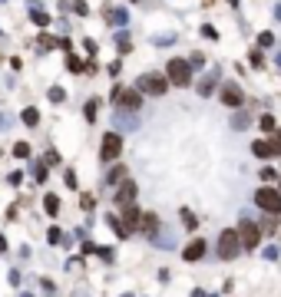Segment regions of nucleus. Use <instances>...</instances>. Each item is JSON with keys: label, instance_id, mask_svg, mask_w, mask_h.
I'll return each mask as SVG.
<instances>
[{"label": "nucleus", "instance_id": "27", "mask_svg": "<svg viewBox=\"0 0 281 297\" xmlns=\"http://www.w3.org/2000/svg\"><path fill=\"white\" fill-rule=\"evenodd\" d=\"M258 126H262V132H268V136H271V132H275V116H268V112H265V116L258 119Z\"/></svg>", "mask_w": 281, "mask_h": 297}, {"label": "nucleus", "instance_id": "51", "mask_svg": "<svg viewBox=\"0 0 281 297\" xmlns=\"http://www.w3.org/2000/svg\"><path fill=\"white\" fill-rule=\"evenodd\" d=\"M0 4H4V0H0Z\"/></svg>", "mask_w": 281, "mask_h": 297}, {"label": "nucleus", "instance_id": "50", "mask_svg": "<svg viewBox=\"0 0 281 297\" xmlns=\"http://www.w3.org/2000/svg\"><path fill=\"white\" fill-rule=\"evenodd\" d=\"M123 297H132V294H123Z\"/></svg>", "mask_w": 281, "mask_h": 297}, {"label": "nucleus", "instance_id": "24", "mask_svg": "<svg viewBox=\"0 0 281 297\" xmlns=\"http://www.w3.org/2000/svg\"><path fill=\"white\" fill-rule=\"evenodd\" d=\"M179 218H182V225H185V231H195V225H199V221H195V215H192L189 208H182Z\"/></svg>", "mask_w": 281, "mask_h": 297}, {"label": "nucleus", "instance_id": "13", "mask_svg": "<svg viewBox=\"0 0 281 297\" xmlns=\"http://www.w3.org/2000/svg\"><path fill=\"white\" fill-rule=\"evenodd\" d=\"M27 4H30V20H33V23H37V27H50V13H46L37 0H27Z\"/></svg>", "mask_w": 281, "mask_h": 297}, {"label": "nucleus", "instance_id": "15", "mask_svg": "<svg viewBox=\"0 0 281 297\" xmlns=\"http://www.w3.org/2000/svg\"><path fill=\"white\" fill-rule=\"evenodd\" d=\"M202 254H205V241H202V238H195V241L185 247V254H182V258H185V261H199Z\"/></svg>", "mask_w": 281, "mask_h": 297}, {"label": "nucleus", "instance_id": "7", "mask_svg": "<svg viewBox=\"0 0 281 297\" xmlns=\"http://www.w3.org/2000/svg\"><path fill=\"white\" fill-rule=\"evenodd\" d=\"M136 192H139L136 182H132V179H123V182L116 185V205H119V208H126V205H136Z\"/></svg>", "mask_w": 281, "mask_h": 297}, {"label": "nucleus", "instance_id": "26", "mask_svg": "<svg viewBox=\"0 0 281 297\" xmlns=\"http://www.w3.org/2000/svg\"><path fill=\"white\" fill-rule=\"evenodd\" d=\"M37 43H40V50H53V46H60V40H53L50 33H40V37H37Z\"/></svg>", "mask_w": 281, "mask_h": 297}, {"label": "nucleus", "instance_id": "2", "mask_svg": "<svg viewBox=\"0 0 281 297\" xmlns=\"http://www.w3.org/2000/svg\"><path fill=\"white\" fill-rule=\"evenodd\" d=\"M238 251H242L238 231H235V228H225L222 235H219V258H222V261H231V258H238Z\"/></svg>", "mask_w": 281, "mask_h": 297}, {"label": "nucleus", "instance_id": "29", "mask_svg": "<svg viewBox=\"0 0 281 297\" xmlns=\"http://www.w3.org/2000/svg\"><path fill=\"white\" fill-rule=\"evenodd\" d=\"M251 152H255L258 159H268V142H265V139H258V142L251 145Z\"/></svg>", "mask_w": 281, "mask_h": 297}, {"label": "nucleus", "instance_id": "49", "mask_svg": "<svg viewBox=\"0 0 281 297\" xmlns=\"http://www.w3.org/2000/svg\"><path fill=\"white\" fill-rule=\"evenodd\" d=\"M20 297H33V294H20Z\"/></svg>", "mask_w": 281, "mask_h": 297}, {"label": "nucleus", "instance_id": "25", "mask_svg": "<svg viewBox=\"0 0 281 297\" xmlns=\"http://www.w3.org/2000/svg\"><path fill=\"white\" fill-rule=\"evenodd\" d=\"M268 155H281V132H271V139H268Z\"/></svg>", "mask_w": 281, "mask_h": 297}, {"label": "nucleus", "instance_id": "11", "mask_svg": "<svg viewBox=\"0 0 281 297\" xmlns=\"http://www.w3.org/2000/svg\"><path fill=\"white\" fill-rule=\"evenodd\" d=\"M103 17H106V23H109V27H126L129 13H126L123 7H103Z\"/></svg>", "mask_w": 281, "mask_h": 297}, {"label": "nucleus", "instance_id": "41", "mask_svg": "<svg viewBox=\"0 0 281 297\" xmlns=\"http://www.w3.org/2000/svg\"><path fill=\"white\" fill-rule=\"evenodd\" d=\"M46 241H50V244H60V241H63L60 228H50V231H46Z\"/></svg>", "mask_w": 281, "mask_h": 297}, {"label": "nucleus", "instance_id": "20", "mask_svg": "<svg viewBox=\"0 0 281 297\" xmlns=\"http://www.w3.org/2000/svg\"><path fill=\"white\" fill-rule=\"evenodd\" d=\"M258 228H262L265 235H275V231H278V218H275V215H265V218H262V225H258Z\"/></svg>", "mask_w": 281, "mask_h": 297}, {"label": "nucleus", "instance_id": "45", "mask_svg": "<svg viewBox=\"0 0 281 297\" xmlns=\"http://www.w3.org/2000/svg\"><path fill=\"white\" fill-rule=\"evenodd\" d=\"M7 126H10V119H7L4 112H0V129H7Z\"/></svg>", "mask_w": 281, "mask_h": 297}, {"label": "nucleus", "instance_id": "31", "mask_svg": "<svg viewBox=\"0 0 281 297\" xmlns=\"http://www.w3.org/2000/svg\"><path fill=\"white\" fill-rule=\"evenodd\" d=\"M96 254H100L106 264H112V261H116V251H112V247H96Z\"/></svg>", "mask_w": 281, "mask_h": 297}, {"label": "nucleus", "instance_id": "23", "mask_svg": "<svg viewBox=\"0 0 281 297\" xmlns=\"http://www.w3.org/2000/svg\"><path fill=\"white\" fill-rule=\"evenodd\" d=\"M43 211H46V215H56V211H60V198H56V195H46L43 198Z\"/></svg>", "mask_w": 281, "mask_h": 297}, {"label": "nucleus", "instance_id": "40", "mask_svg": "<svg viewBox=\"0 0 281 297\" xmlns=\"http://www.w3.org/2000/svg\"><path fill=\"white\" fill-rule=\"evenodd\" d=\"M258 175H262V182H275V179H278V172H275V168H268V165H265Z\"/></svg>", "mask_w": 281, "mask_h": 297}, {"label": "nucleus", "instance_id": "21", "mask_svg": "<svg viewBox=\"0 0 281 297\" xmlns=\"http://www.w3.org/2000/svg\"><path fill=\"white\" fill-rule=\"evenodd\" d=\"M20 119H24V122H27V126H37V122H40V112H37V109H33V106H27V109H24V112H20Z\"/></svg>", "mask_w": 281, "mask_h": 297}, {"label": "nucleus", "instance_id": "10", "mask_svg": "<svg viewBox=\"0 0 281 297\" xmlns=\"http://www.w3.org/2000/svg\"><path fill=\"white\" fill-rule=\"evenodd\" d=\"M139 221H143V215H139V208H136V205H126V208H123V228H126V231H129V235H132V231L139 228Z\"/></svg>", "mask_w": 281, "mask_h": 297}, {"label": "nucleus", "instance_id": "44", "mask_svg": "<svg viewBox=\"0 0 281 297\" xmlns=\"http://www.w3.org/2000/svg\"><path fill=\"white\" fill-rule=\"evenodd\" d=\"M56 162H60V155H56L53 148H50V152H46V165H56Z\"/></svg>", "mask_w": 281, "mask_h": 297}, {"label": "nucleus", "instance_id": "35", "mask_svg": "<svg viewBox=\"0 0 281 297\" xmlns=\"http://www.w3.org/2000/svg\"><path fill=\"white\" fill-rule=\"evenodd\" d=\"M73 13L86 17V13H89V4H86V0H73Z\"/></svg>", "mask_w": 281, "mask_h": 297}, {"label": "nucleus", "instance_id": "39", "mask_svg": "<svg viewBox=\"0 0 281 297\" xmlns=\"http://www.w3.org/2000/svg\"><path fill=\"white\" fill-rule=\"evenodd\" d=\"M202 37H205V40H219V30H215L212 23H205V27H202Z\"/></svg>", "mask_w": 281, "mask_h": 297}, {"label": "nucleus", "instance_id": "16", "mask_svg": "<svg viewBox=\"0 0 281 297\" xmlns=\"http://www.w3.org/2000/svg\"><path fill=\"white\" fill-rule=\"evenodd\" d=\"M112 122H116L119 126V129H136V112H132V116H129V112H116V119H112Z\"/></svg>", "mask_w": 281, "mask_h": 297}, {"label": "nucleus", "instance_id": "14", "mask_svg": "<svg viewBox=\"0 0 281 297\" xmlns=\"http://www.w3.org/2000/svg\"><path fill=\"white\" fill-rule=\"evenodd\" d=\"M139 228H143L146 235L152 238L159 228H162V221H159V215H156V211H146V215H143V221H139Z\"/></svg>", "mask_w": 281, "mask_h": 297}, {"label": "nucleus", "instance_id": "48", "mask_svg": "<svg viewBox=\"0 0 281 297\" xmlns=\"http://www.w3.org/2000/svg\"><path fill=\"white\" fill-rule=\"evenodd\" d=\"M278 66H281V53H278Z\"/></svg>", "mask_w": 281, "mask_h": 297}, {"label": "nucleus", "instance_id": "34", "mask_svg": "<svg viewBox=\"0 0 281 297\" xmlns=\"http://www.w3.org/2000/svg\"><path fill=\"white\" fill-rule=\"evenodd\" d=\"M96 109H100V99H89V103H86V119H89V122L96 119Z\"/></svg>", "mask_w": 281, "mask_h": 297}, {"label": "nucleus", "instance_id": "12", "mask_svg": "<svg viewBox=\"0 0 281 297\" xmlns=\"http://www.w3.org/2000/svg\"><path fill=\"white\" fill-rule=\"evenodd\" d=\"M219 76H222L219 69H208V73L199 80V96H212V89L219 86Z\"/></svg>", "mask_w": 281, "mask_h": 297}, {"label": "nucleus", "instance_id": "37", "mask_svg": "<svg viewBox=\"0 0 281 297\" xmlns=\"http://www.w3.org/2000/svg\"><path fill=\"white\" fill-rule=\"evenodd\" d=\"M245 126H248V116H245V112H238V116L231 119V129H245Z\"/></svg>", "mask_w": 281, "mask_h": 297}, {"label": "nucleus", "instance_id": "1", "mask_svg": "<svg viewBox=\"0 0 281 297\" xmlns=\"http://www.w3.org/2000/svg\"><path fill=\"white\" fill-rule=\"evenodd\" d=\"M136 89H139V93H146V96H162L166 89H169V80H166V76H159V73H143L136 80Z\"/></svg>", "mask_w": 281, "mask_h": 297}, {"label": "nucleus", "instance_id": "19", "mask_svg": "<svg viewBox=\"0 0 281 297\" xmlns=\"http://www.w3.org/2000/svg\"><path fill=\"white\" fill-rule=\"evenodd\" d=\"M123 179H126V168L123 165H112L109 172H106V185H119Z\"/></svg>", "mask_w": 281, "mask_h": 297}, {"label": "nucleus", "instance_id": "4", "mask_svg": "<svg viewBox=\"0 0 281 297\" xmlns=\"http://www.w3.org/2000/svg\"><path fill=\"white\" fill-rule=\"evenodd\" d=\"M255 205L265 211V215H281V192H275V188H258Z\"/></svg>", "mask_w": 281, "mask_h": 297}, {"label": "nucleus", "instance_id": "38", "mask_svg": "<svg viewBox=\"0 0 281 297\" xmlns=\"http://www.w3.org/2000/svg\"><path fill=\"white\" fill-rule=\"evenodd\" d=\"M63 99H66V93L60 86H50V103H63Z\"/></svg>", "mask_w": 281, "mask_h": 297}, {"label": "nucleus", "instance_id": "8", "mask_svg": "<svg viewBox=\"0 0 281 297\" xmlns=\"http://www.w3.org/2000/svg\"><path fill=\"white\" fill-rule=\"evenodd\" d=\"M123 109H132L136 112L139 106H143V96H139V89H119V99H116Z\"/></svg>", "mask_w": 281, "mask_h": 297}, {"label": "nucleus", "instance_id": "17", "mask_svg": "<svg viewBox=\"0 0 281 297\" xmlns=\"http://www.w3.org/2000/svg\"><path fill=\"white\" fill-rule=\"evenodd\" d=\"M152 244H159V247H172V244H175V235H172V231H162V228H159L156 235H152Z\"/></svg>", "mask_w": 281, "mask_h": 297}, {"label": "nucleus", "instance_id": "30", "mask_svg": "<svg viewBox=\"0 0 281 297\" xmlns=\"http://www.w3.org/2000/svg\"><path fill=\"white\" fill-rule=\"evenodd\" d=\"M13 155H17V159H30V145H27V142H17V145H13Z\"/></svg>", "mask_w": 281, "mask_h": 297}, {"label": "nucleus", "instance_id": "28", "mask_svg": "<svg viewBox=\"0 0 281 297\" xmlns=\"http://www.w3.org/2000/svg\"><path fill=\"white\" fill-rule=\"evenodd\" d=\"M116 46H119V53H129V33L119 30V33H116Z\"/></svg>", "mask_w": 281, "mask_h": 297}, {"label": "nucleus", "instance_id": "5", "mask_svg": "<svg viewBox=\"0 0 281 297\" xmlns=\"http://www.w3.org/2000/svg\"><path fill=\"white\" fill-rule=\"evenodd\" d=\"M235 231H238V241H242L245 251H255L258 241H262V228H258V225H251V221H242Z\"/></svg>", "mask_w": 281, "mask_h": 297}, {"label": "nucleus", "instance_id": "46", "mask_svg": "<svg viewBox=\"0 0 281 297\" xmlns=\"http://www.w3.org/2000/svg\"><path fill=\"white\" fill-rule=\"evenodd\" d=\"M7 251V238H0V254H4Z\"/></svg>", "mask_w": 281, "mask_h": 297}, {"label": "nucleus", "instance_id": "47", "mask_svg": "<svg viewBox=\"0 0 281 297\" xmlns=\"http://www.w3.org/2000/svg\"><path fill=\"white\" fill-rule=\"evenodd\" d=\"M275 20H281V4H278V7H275Z\"/></svg>", "mask_w": 281, "mask_h": 297}, {"label": "nucleus", "instance_id": "32", "mask_svg": "<svg viewBox=\"0 0 281 297\" xmlns=\"http://www.w3.org/2000/svg\"><path fill=\"white\" fill-rule=\"evenodd\" d=\"M152 43H156V46H172L175 37H172V33H162V37H152Z\"/></svg>", "mask_w": 281, "mask_h": 297}, {"label": "nucleus", "instance_id": "36", "mask_svg": "<svg viewBox=\"0 0 281 297\" xmlns=\"http://www.w3.org/2000/svg\"><path fill=\"white\" fill-rule=\"evenodd\" d=\"M33 179H37V182H46V165H43V162H37V165H33Z\"/></svg>", "mask_w": 281, "mask_h": 297}, {"label": "nucleus", "instance_id": "3", "mask_svg": "<svg viewBox=\"0 0 281 297\" xmlns=\"http://www.w3.org/2000/svg\"><path fill=\"white\" fill-rule=\"evenodd\" d=\"M166 69H169L166 80L172 83V86H189V83H192V66H189V60H172Z\"/></svg>", "mask_w": 281, "mask_h": 297}, {"label": "nucleus", "instance_id": "33", "mask_svg": "<svg viewBox=\"0 0 281 297\" xmlns=\"http://www.w3.org/2000/svg\"><path fill=\"white\" fill-rule=\"evenodd\" d=\"M271 43H275V33H258V46L262 50H268Z\"/></svg>", "mask_w": 281, "mask_h": 297}, {"label": "nucleus", "instance_id": "6", "mask_svg": "<svg viewBox=\"0 0 281 297\" xmlns=\"http://www.w3.org/2000/svg\"><path fill=\"white\" fill-rule=\"evenodd\" d=\"M119 152H123V139H119L116 132H106V136H103V145H100V159L103 162H116Z\"/></svg>", "mask_w": 281, "mask_h": 297}, {"label": "nucleus", "instance_id": "22", "mask_svg": "<svg viewBox=\"0 0 281 297\" xmlns=\"http://www.w3.org/2000/svg\"><path fill=\"white\" fill-rule=\"evenodd\" d=\"M106 221H109V228H112V231H116V238H129V231H126V228H123V221H119V218H116V215H109V218H106Z\"/></svg>", "mask_w": 281, "mask_h": 297}, {"label": "nucleus", "instance_id": "43", "mask_svg": "<svg viewBox=\"0 0 281 297\" xmlns=\"http://www.w3.org/2000/svg\"><path fill=\"white\" fill-rule=\"evenodd\" d=\"M7 182H10V185H20V182H24V175H20V172H10V175H7Z\"/></svg>", "mask_w": 281, "mask_h": 297}, {"label": "nucleus", "instance_id": "18", "mask_svg": "<svg viewBox=\"0 0 281 297\" xmlns=\"http://www.w3.org/2000/svg\"><path fill=\"white\" fill-rule=\"evenodd\" d=\"M66 69L69 73H86V63H83L76 53H66Z\"/></svg>", "mask_w": 281, "mask_h": 297}, {"label": "nucleus", "instance_id": "9", "mask_svg": "<svg viewBox=\"0 0 281 297\" xmlns=\"http://www.w3.org/2000/svg\"><path fill=\"white\" fill-rule=\"evenodd\" d=\"M222 103H225V106H235V109H238V106L245 103L242 89H238L235 83H225V86H222Z\"/></svg>", "mask_w": 281, "mask_h": 297}, {"label": "nucleus", "instance_id": "42", "mask_svg": "<svg viewBox=\"0 0 281 297\" xmlns=\"http://www.w3.org/2000/svg\"><path fill=\"white\" fill-rule=\"evenodd\" d=\"M189 66H205V56H202V53H192V56H189Z\"/></svg>", "mask_w": 281, "mask_h": 297}]
</instances>
